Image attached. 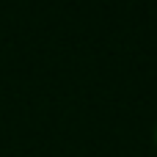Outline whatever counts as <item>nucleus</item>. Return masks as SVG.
<instances>
[{
	"instance_id": "1",
	"label": "nucleus",
	"mask_w": 157,
	"mask_h": 157,
	"mask_svg": "<svg viewBox=\"0 0 157 157\" xmlns=\"http://www.w3.org/2000/svg\"><path fill=\"white\" fill-rule=\"evenodd\" d=\"M155 146H157V124H155Z\"/></svg>"
}]
</instances>
